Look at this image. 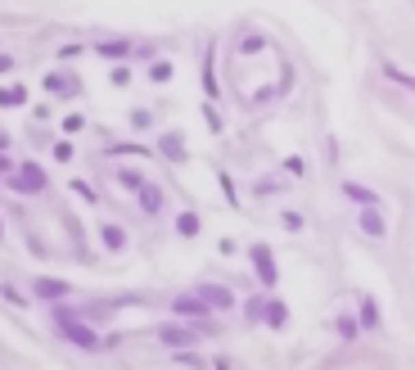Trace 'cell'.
<instances>
[{
  "label": "cell",
  "mask_w": 415,
  "mask_h": 370,
  "mask_svg": "<svg viewBox=\"0 0 415 370\" xmlns=\"http://www.w3.org/2000/svg\"><path fill=\"white\" fill-rule=\"evenodd\" d=\"M199 298H203L208 307H230V294H226V289H217V284H203V289H199Z\"/></svg>",
  "instance_id": "obj_5"
},
{
  "label": "cell",
  "mask_w": 415,
  "mask_h": 370,
  "mask_svg": "<svg viewBox=\"0 0 415 370\" xmlns=\"http://www.w3.org/2000/svg\"><path fill=\"white\" fill-rule=\"evenodd\" d=\"M253 267H257L262 284H275V280H280V275H275V262H271V249H266V244H257V249H253Z\"/></svg>",
  "instance_id": "obj_4"
},
{
  "label": "cell",
  "mask_w": 415,
  "mask_h": 370,
  "mask_svg": "<svg viewBox=\"0 0 415 370\" xmlns=\"http://www.w3.org/2000/svg\"><path fill=\"white\" fill-rule=\"evenodd\" d=\"M10 68H14V59H10V55H0V77L10 73Z\"/></svg>",
  "instance_id": "obj_18"
},
{
  "label": "cell",
  "mask_w": 415,
  "mask_h": 370,
  "mask_svg": "<svg viewBox=\"0 0 415 370\" xmlns=\"http://www.w3.org/2000/svg\"><path fill=\"white\" fill-rule=\"evenodd\" d=\"M194 230H199V217H194V212H186V217H181V235H194Z\"/></svg>",
  "instance_id": "obj_16"
},
{
  "label": "cell",
  "mask_w": 415,
  "mask_h": 370,
  "mask_svg": "<svg viewBox=\"0 0 415 370\" xmlns=\"http://www.w3.org/2000/svg\"><path fill=\"white\" fill-rule=\"evenodd\" d=\"M339 334H348V338L357 334V321H352V316H343V321H339Z\"/></svg>",
  "instance_id": "obj_17"
},
{
  "label": "cell",
  "mask_w": 415,
  "mask_h": 370,
  "mask_svg": "<svg viewBox=\"0 0 415 370\" xmlns=\"http://www.w3.org/2000/svg\"><path fill=\"white\" fill-rule=\"evenodd\" d=\"M23 99H27V90H23V86H10V90H0V104H5V109H14V104H23Z\"/></svg>",
  "instance_id": "obj_12"
},
{
  "label": "cell",
  "mask_w": 415,
  "mask_h": 370,
  "mask_svg": "<svg viewBox=\"0 0 415 370\" xmlns=\"http://www.w3.org/2000/svg\"><path fill=\"white\" fill-rule=\"evenodd\" d=\"M5 145H10V136H5V131H0V149H5Z\"/></svg>",
  "instance_id": "obj_20"
},
{
  "label": "cell",
  "mask_w": 415,
  "mask_h": 370,
  "mask_svg": "<svg viewBox=\"0 0 415 370\" xmlns=\"http://www.w3.org/2000/svg\"><path fill=\"white\" fill-rule=\"evenodd\" d=\"M361 325H379V307H375V298H366V303H361Z\"/></svg>",
  "instance_id": "obj_11"
},
{
  "label": "cell",
  "mask_w": 415,
  "mask_h": 370,
  "mask_svg": "<svg viewBox=\"0 0 415 370\" xmlns=\"http://www.w3.org/2000/svg\"><path fill=\"white\" fill-rule=\"evenodd\" d=\"M343 195H348V199H357L361 208H366V204H379V199H375L370 190H366V185H357V181H343Z\"/></svg>",
  "instance_id": "obj_7"
},
{
  "label": "cell",
  "mask_w": 415,
  "mask_h": 370,
  "mask_svg": "<svg viewBox=\"0 0 415 370\" xmlns=\"http://www.w3.org/2000/svg\"><path fill=\"white\" fill-rule=\"evenodd\" d=\"M383 77H393L397 86H406V90H415V77H406V73H402V68H397V64H383Z\"/></svg>",
  "instance_id": "obj_10"
},
{
  "label": "cell",
  "mask_w": 415,
  "mask_h": 370,
  "mask_svg": "<svg viewBox=\"0 0 415 370\" xmlns=\"http://www.w3.org/2000/svg\"><path fill=\"white\" fill-rule=\"evenodd\" d=\"M0 176H10V158L5 153H0Z\"/></svg>",
  "instance_id": "obj_19"
},
{
  "label": "cell",
  "mask_w": 415,
  "mask_h": 370,
  "mask_svg": "<svg viewBox=\"0 0 415 370\" xmlns=\"http://www.w3.org/2000/svg\"><path fill=\"white\" fill-rule=\"evenodd\" d=\"M140 204H144V212H158V208H163V190H153V185H140Z\"/></svg>",
  "instance_id": "obj_8"
},
{
  "label": "cell",
  "mask_w": 415,
  "mask_h": 370,
  "mask_svg": "<svg viewBox=\"0 0 415 370\" xmlns=\"http://www.w3.org/2000/svg\"><path fill=\"white\" fill-rule=\"evenodd\" d=\"M163 338H167V343H190V334H186V330H176V325H167Z\"/></svg>",
  "instance_id": "obj_15"
},
{
  "label": "cell",
  "mask_w": 415,
  "mask_h": 370,
  "mask_svg": "<svg viewBox=\"0 0 415 370\" xmlns=\"http://www.w3.org/2000/svg\"><path fill=\"white\" fill-rule=\"evenodd\" d=\"M357 226H361V235H370V240H383L388 235V217L379 212V204H366L357 212Z\"/></svg>",
  "instance_id": "obj_1"
},
{
  "label": "cell",
  "mask_w": 415,
  "mask_h": 370,
  "mask_svg": "<svg viewBox=\"0 0 415 370\" xmlns=\"http://www.w3.org/2000/svg\"><path fill=\"white\" fill-rule=\"evenodd\" d=\"M176 312H181V316H203V321H208V303H203V298H176Z\"/></svg>",
  "instance_id": "obj_6"
},
{
  "label": "cell",
  "mask_w": 415,
  "mask_h": 370,
  "mask_svg": "<svg viewBox=\"0 0 415 370\" xmlns=\"http://www.w3.org/2000/svg\"><path fill=\"white\" fill-rule=\"evenodd\" d=\"M10 185L18 190V195H36V190H45V172H41L36 163H23L18 172L10 176Z\"/></svg>",
  "instance_id": "obj_2"
},
{
  "label": "cell",
  "mask_w": 415,
  "mask_h": 370,
  "mask_svg": "<svg viewBox=\"0 0 415 370\" xmlns=\"http://www.w3.org/2000/svg\"><path fill=\"white\" fill-rule=\"evenodd\" d=\"M55 321H59V330H64V334L73 338V343H81V348H95V343H99V338L90 334V330L81 325V321H77L73 312H55Z\"/></svg>",
  "instance_id": "obj_3"
},
{
  "label": "cell",
  "mask_w": 415,
  "mask_h": 370,
  "mask_svg": "<svg viewBox=\"0 0 415 370\" xmlns=\"http://www.w3.org/2000/svg\"><path fill=\"white\" fill-rule=\"evenodd\" d=\"M284 316H289V307H284V303H271V307H266V325H284Z\"/></svg>",
  "instance_id": "obj_13"
},
{
  "label": "cell",
  "mask_w": 415,
  "mask_h": 370,
  "mask_svg": "<svg viewBox=\"0 0 415 370\" xmlns=\"http://www.w3.org/2000/svg\"><path fill=\"white\" fill-rule=\"evenodd\" d=\"M104 244H109V249H122V244H127V235H122L118 226H104Z\"/></svg>",
  "instance_id": "obj_14"
},
{
  "label": "cell",
  "mask_w": 415,
  "mask_h": 370,
  "mask_svg": "<svg viewBox=\"0 0 415 370\" xmlns=\"http://www.w3.org/2000/svg\"><path fill=\"white\" fill-rule=\"evenodd\" d=\"M36 294H41V298H64L68 284L64 280H36Z\"/></svg>",
  "instance_id": "obj_9"
}]
</instances>
